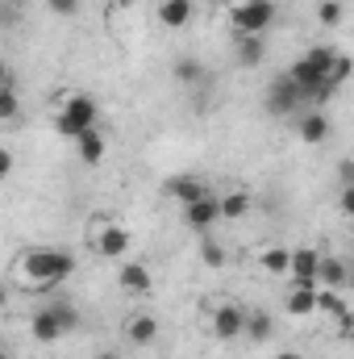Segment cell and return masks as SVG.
<instances>
[{"mask_svg": "<svg viewBox=\"0 0 354 359\" xmlns=\"http://www.w3.org/2000/svg\"><path fill=\"white\" fill-rule=\"evenodd\" d=\"M96 117H100V104L92 100L88 92H67V96H63V104L55 109V134L76 142L84 130L96 126Z\"/></svg>", "mask_w": 354, "mask_h": 359, "instance_id": "obj_3", "label": "cell"}, {"mask_svg": "<svg viewBox=\"0 0 354 359\" xmlns=\"http://www.w3.org/2000/svg\"><path fill=\"white\" fill-rule=\"evenodd\" d=\"M338 184H342V188H354V163H351V159H342V163H338Z\"/></svg>", "mask_w": 354, "mask_h": 359, "instance_id": "obj_30", "label": "cell"}, {"mask_svg": "<svg viewBox=\"0 0 354 359\" xmlns=\"http://www.w3.org/2000/svg\"><path fill=\"white\" fill-rule=\"evenodd\" d=\"M71 330H80V309L71 301H50V305H38L29 313V339L42 343V347L63 343Z\"/></svg>", "mask_w": 354, "mask_h": 359, "instance_id": "obj_2", "label": "cell"}, {"mask_svg": "<svg viewBox=\"0 0 354 359\" xmlns=\"http://www.w3.org/2000/svg\"><path fill=\"white\" fill-rule=\"evenodd\" d=\"M159 318L155 313H146V309H138V313H129L125 318V343L129 347H150L155 339H159Z\"/></svg>", "mask_w": 354, "mask_h": 359, "instance_id": "obj_11", "label": "cell"}, {"mask_svg": "<svg viewBox=\"0 0 354 359\" xmlns=\"http://www.w3.org/2000/svg\"><path fill=\"white\" fill-rule=\"evenodd\" d=\"M104 151H108V138L100 134V126H92V130H84V134L76 138V155H80L88 168H96V163L104 159Z\"/></svg>", "mask_w": 354, "mask_h": 359, "instance_id": "obj_19", "label": "cell"}, {"mask_svg": "<svg viewBox=\"0 0 354 359\" xmlns=\"http://www.w3.org/2000/svg\"><path fill=\"white\" fill-rule=\"evenodd\" d=\"M242 339H250L255 347H263L275 339V313L271 309H246V322H242Z\"/></svg>", "mask_w": 354, "mask_h": 359, "instance_id": "obj_14", "label": "cell"}, {"mask_svg": "<svg viewBox=\"0 0 354 359\" xmlns=\"http://www.w3.org/2000/svg\"><path fill=\"white\" fill-rule=\"evenodd\" d=\"M317 313H325V318H334V322H346V318H354L346 292H334V288H317Z\"/></svg>", "mask_w": 354, "mask_h": 359, "instance_id": "obj_21", "label": "cell"}, {"mask_svg": "<svg viewBox=\"0 0 354 359\" xmlns=\"http://www.w3.org/2000/svg\"><path fill=\"white\" fill-rule=\"evenodd\" d=\"M0 84H13V80H8V63H4V59H0Z\"/></svg>", "mask_w": 354, "mask_h": 359, "instance_id": "obj_33", "label": "cell"}, {"mask_svg": "<svg viewBox=\"0 0 354 359\" xmlns=\"http://www.w3.org/2000/svg\"><path fill=\"white\" fill-rule=\"evenodd\" d=\"M317 288L346 292L351 288V264L338 259V255H321V264H317Z\"/></svg>", "mask_w": 354, "mask_h": 359, "instance_id": "obj_13", "label": "cell"}, {"mask_svg": "<svg viewBox=\"0 0 354 359\" xmlns=\"http://www.w3.org/2000/svg\"><path fill=\"white\" fill-rule=\"evenodd\" d=\"M0 359H8V351H4V347H0Z\"/></svg>", "mask_w": 354, "mask_h": 359, "instance_id": "obj_36", "label": "cell"}, {"mask_svg": "<svg viewBox=\"0 0 354 359\" xmlns=\"http://www.w3.org/2000/svg\"><path fill=\"white\" fill-rule=\"evenodd\" d=\"M300 104H304V96L296 92V84H292L288 76H275V80L267 84V113H271V117L300 113Z\"/></svg>", "mask_w": 354, "mask_h": 359, "instance_id": "obj_7", "label": "cell"}, {"mask_svg": "<svg viewBox=\"0 0 354 359\" xmlns=\"http://www.w3.org/2000/svg\"><path fill=\"white\" fill-rule=\"evenodd\" d=\"M217 209H221V222H242V217L255 213V196L242 192V188H234V192H221L217 196Z\"/></svg>", "mask_w": 354, "mask_h": 359, "instance_id": "obj_17", "label": "cell"}, {"mask_svg": "<svg viewBox=\"0 0 354 359\" xmlns=\"http://www.w3.org/2000/svg\"><path fill=\"white\" fill-rule=\"evenodd\" d=\"M242 322H246V309L242 305H234V301H221L217 309H213V334L221 339V343H234V339H242Z\"/></svg>", "mask_w": 354, "mask_h": 359, "instance_id": "obj_10", "label": "cell"}, {"mask_svg": "<svg viewBox=\"0 0 354 359\" xmlns=\"http://www.w3.org/2000/svg\"><path fill=\"white\" fill-rule=\"evenodd\" d=\"M183 222L192 226V230H213L217 222H221V209H217V196L213 192H204L200 201H192V205H183Z\"/></svg>", "mask_w": 354, "mask_h": 359, "instance_id": "obj_12", "label": "cell"}, {"mask_svg": "<svg viewBox=\"0 0 354 359\" xmlns=\"http://www.w3.org/2000/svg\"><path fill=\"white\" fill-rule=\"evenodd\" d=\"M192 4H208V0H192Z\"/></svg>", "mask_w": 354, "mask_h": 359, "instance_id": "obj_37", "label": "cell"}, {"mask_svg": "<svg viewBox=\"0 0 354 359\" xmlns=\"http://www.w3.org/2000/svg\"><path fill=\"white\" fill-rule=\"evenodd\" d=\"M46 8H50L55 17H76V13H80V0H46Z\"/></svg>", "mask_w": 354, "mask_h": 359, "instance_id": "obj_28", "label": "cell"}, {"mask_svg": "<svg viewBox=\"0 0 354 359\" xmlns=\"http://www.w3.org/2000/svg\"><path fill=\"white\" fill-rule=\"evenodd\" d=\"M4 305H8V288L0 284V309H4Z\"/></svg>", "mask_w": 354, "mask_h": 359, "instance_id": "obj_34", "label": "cell"}, {"mask_svg": "<svg viewBox=\"0 0 354 359\" xmlns=\"http://www.w3.org/2000/svg\"><path fill=\"white\" fill-rule=\"evenodd\" d=\"M13 168H17L13 151H8V147H0V180H8V176H13Z\"/></svg>", "mask_w": 354, "mask_h": 359, "instance_id": "obj_29", "label": "cell"}, {"mask_svg": "<svg viewBox=\"0 0 354 359\" xmlns=\"http://www.w3.org/2000/svg\"><path fill=\"white\" fill-rule=\"evenodd\" d=\"M121 268H117V284L125 288V292H134V297H150L155 292V271L146 268L142 259H117Z\"/></svg>", "mask_w": 354, "mask_h": 359, "instance_id": "obj_8", "label": "cell"}, {"mask_svg": "<svg viewBox=\"0 0 354 359\" xmlns=\"http://www.w3.org/2000/svg\"><path fill=\"white\" fill-rule=\"evenodd\" d=\"M351 72H354L351 55H346V50H338V55H334V63H330V76H325V84H334V88H342V84L351 80Z\"/></svg>", "mask_w": 354, "mask_h": 359, "instance_id": "obj_25", "label": "cell"}, {"mask_svg": "<svg viewBox=\"0 0 354 359\" xmlns=\"http://www.w3.org/2000/svg\"><path fill=\"white\" fill-rule=\"evenodd\" d=\"M255 264H259V271H263V276L283 280V276H288V247H283V243H267L263 251H259V259H255Z\"/></svg>", "mask_w": 354, "mask_h": 359, "instance_id": "obj_22", "label": "cell"}, {"mask_svg": "<svg viewBox=\"0 0 354 359\" xmlns=\"http://www.w3.org/2000/svg\"><path fill=\"white\" fill-rule=\"evenodd\" d=\"M338 209H342V217H354V188H342V196H338Z\"/></svg>", "mask_w": 354, "mask_h": 359, "instance_id": "obj_31", "label": "cell"}, {"mask_svg": "<svg viewBox=\"0 0 354 359\" xmlns=\"http://www.w3.org/2000/svg\"><path fill=\"white\" fill-rule=\"evenodd\" d=\"M275 0H238L234 8H229V21H234V29L238 34H259L263 38L267 29L275 25Z\"/></svg>", "mask_w": 354, "mask_h": 359, "instance_id": "obj_5", "label": "cell"}, {"mask_svg": "<svg viewBox=\"0 0 354 359\" xmlns=\"http://www.w3.org/2000/svg\"><path fill=\"white\" fill-rule=\"evenodd\" d=\"M283 313H288V318H313V313H317V288H296V284H288V292H283Z\"/></svg>", "mask_w": 354, "mask_h": 359, "instance_id": "obj_18", "label": "cell"}, {"mask_svg": "<svg viewBox=\"0 0 354 359\" xmlns=\"http://www.w3.org/2000/svg\"><path fill=\"white\" fill-rule=\"evenodd\" d=\"M200 264H204L208 271H221L225 264H229V251H225L217 238H204V243H200Z\"/></svg>", "mask_w": 354, "mask_h": 359, "instance_id": "obj_23", "label": "cell"}, {"mask_svg": "<svg viewBox=\"0 0 354 359\" xmlns=\"http://www.w3.org/2000/svg\"><path fill=\"white\" fill-rule=\"evenodd\" d=\"M13 271H17V280H21L25 288L50 292V288H59L63 280L76 276V255L63 251V247H29V251L13 264Z\"/></svg>", "mask_w": 354, "mask_h": 359, "instance_id": "obj_1", "label": "cell"}, {"mask_svg": "<svg viewBox=\"0 0 354 359\" xmlns=\"http://www.w3.org/2000/svg\"><path fill=\"white\" fill-rule=\"evenodd\" d=\"M342 13H346L342 0H317V21H321V25H330V29L342 25Z\"/></svg>", "mask_w": 354, "mask_h": 359, "instance_id": "obj_27", "label": "cell"}, {"mask_svg": "<svg viewBox=\"0 0 354 359\" xmlns=\"http://www.w3.org/2000/svg\"><path fill=\"white\" fill-rule=\"evenodd\" d=\"M92 359H117V355H108V351H104V355H92Z\"/></svg>", "mask_w": 354, "mask_h": 359, "instance_id": "obj_35", "label": "cell"}, {"mask_svg": "<svg viewBox=\"0 0 354 359\" xmlns=\"http://www.w3.org/2000/svg\"><path fill=\"white\" fill-rule=\"evenodd\" d=\"M88 247L100 259H125L134 247V234H129V226H121L113 217H96L88 226Z\"/></svg>", "mask_w": 354, "mask_h": 359, "instance_id": "obj_4", "label": "cell"}, {"mask_svg": "<svg viewBox=\"0 0 354 359\" xmlns=\"http://www.w3.org/2000/svg\"><path fill=\"white\" fill-rule=\"evenodd\" d=\"M176 80L192 88V84L208 80V72H204V63H200V59H187V55H183V59H176Z\"/></svg>", "mask_w": 354, "mask_h": 359, "instance_id": "obj_24", "label": "cell"}, {"mask_svg": "<svg viewBox=\"0 0 354 359\" xmlns=\"http://www.w3.org/2000/svg\"><path fill=\"white\" fill-rule=\"evenodd\" d=\"M234 59H238V67H246V72L263 67L267 42L259 38V34H238V38H234Z\"/></svg>", "mask_w": 354, "mask_h": 359, "instance_id": "obj_15", "label": "cell"}, {"mask_svg": "<svg viewBox=\"0 0 354 359\" xmlns=\"http://www.w3.org/2000/svg\"><path fill=\"white\" fill-rule=\"evenodd\" d=\"M317 264H321V251L300 243V247H288V276L296 288H317Z\"/></svg>", "mask_w": 354, "mask_h": 359, "instance_id": "obj_6", "label": "cell"}, {"mask_svg": "<svg viewBox=\"0 0 354 359\" xmlns=\"http://www.w3.org/2000/svg\"><path fill=\"white\" fill-rule=\"evenodd\" d=\"M296 134H300V142H304V147H325V142H330V134H334V121H330V113H325V109H309V113H300Z\"/></svg>", "mask_w": 354, "mask_h": 359, "instance_id": "obj_9", "label": "cell"}, {"mask_svg": "<svg viewBox=\"0 0 354 359\" xmlns=\"http://www.w3.org/2000/svg\"><path fill=\"white\" fill-rule=\"evenodd\" d=\"M155 17H159V25H167V29H187L192 17H196V4H192V0H159Z\"/></svg>", "mask_w": 354, "mask_h": 359, "instance_id": "obj_16", "label": "cell"}, {"mask_svg": "<svg viewBox=\"0 0 354 359\" xmlns=\"http://www.w3.org/2000/svg\"><path fill=\"white\" fill-rule=\"evenodd\" d=\"M271 359H304V355H300V351H292V347H288V351H275V355H271Z\"/></svg>", "mask_w": 354, "mask_h": 359, "instance_id": "obj_32", "label": "cell"}, {"mask_svg": "<svg viewBox=\"0 0 354 359\" xmlns=\"http://www.w3.org/2000/svg\"><path fill=\"white\" fill-rule=\"evenodd\" d=\"M21 117V96L13 84H0V121H17Z\"/></svg>", "mask_w": 354, "mask_h": 359, "instance_id": "obj_26", "label": "cell"}, {"mask_svg": "<svg viewBox=\"0 0 354 359\" xmlns=\"http://www.w3.org/2000/svg\"><path fill=\"white\" fill-rule=\"evenodd\" d=\"M163 188H167V196H171V201H179V205H192V201H200V196L208 192L200 176H171Z\"/></svg>", "mask_w": 354, "mask_h": 359, "instance_id": "obj_20", "label": "cell"}]
</instances>
